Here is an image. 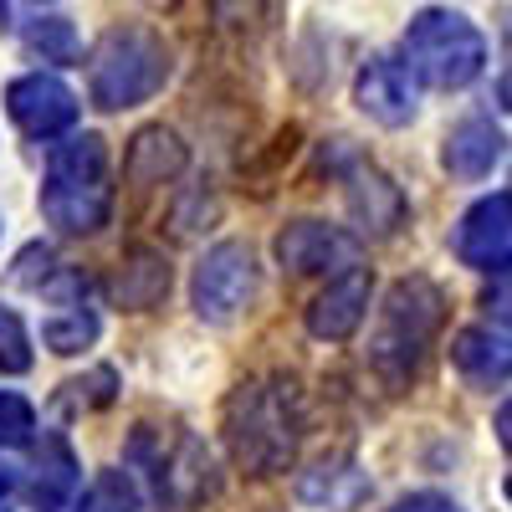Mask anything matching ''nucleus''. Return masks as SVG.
<instances>
[{
    "mask_svg": "<svg viewBox=\"0 0 512 512\" xmlns=\"http://www.w3.org/2000/svg\"><path fill=\"white\" fill-rule=\"evenodd\" d=\"M303 390L297 379L287 374H262V379H246L226 395L221 410V436L226 451L241 472L256 477H272L297 456V441H303Z\"/></svg>",
    "mask_w": 512,
    "mask_h": 512,
    "instance_id": "f257e3e1",
    "label": "nucleus"
},
{
    "mask_svg": "<svg viewBox=\"0 0 512 512\" xmlns=\"http://www.w3.org/2000/svg\"><path fill=\"white\" fill-rule=\"evenodd\" d=\"M441 323H446V292L431 277H400L384 292L379 323L369 333V369L390 390H405L431 354Z\"/></svg>",
    "mask_w": 512,
    "mask_h": 512,
    "instance_id": "f03ea898",
    "label": "nucleus"
},
{
    "mask_svg": "<svg viewBox=\"0 0 512 512\" xmlns=\"http://www.w3.org/2000/svg\"><path fill=\"white\" fill-rule=\"evenodd\" d=\"M41 216L62 236H93L113 216V175L108 144L98 134H77L52 149L47 180H41Z\"/></svg>",
    "mask_w": 512,
    "mask_h": 512,
    "instance_id": "7ed1b4c3",
    "label": "nucleus"
},
{
    "mask_svg": "<svg viewBox=\"0 0 512 512\" xmlns=\"http://www.w3.org/2000/svg\"><path fill=\"white\" fill-rule=\"evenodd\" d=\"M169 82V47L149 26H113L93 47L88 62V93L103 113L139 108Z\"/></svg>",
    "mask_w": 512,
    "mask_h": 512,
    "instance_id": "20e7f679",
    "label": "nucleus"
},
{
    "mask_svg": "<svg viewBox=\"0 0 512 512\" xmlns=\"http://www.w3.org/2000/svg\"><path fill=\"white\" fill-rule=\"evenodd\" d=\"M487 67V36L466 21L461 11H420L405 26V72H415L425 88H466Z\"/></svg>",
    "mask_w": 512,
    "mask_h": 512,
    "instance_id": "39448f33",
    "label": "nucleus"
},
{
    "mask_svg": "<svg viewBox=\"0 0 512 512\" xmlns=\"http://www.w3.org/2000/svg\"><path fill=\"white\" fill-rule=\"evenodd\" d=\"M256 287H262V272H256L251 246L246 241H216L195 267L190 303L205 323H236L251 308Z\"/></svg>",
    "mask_w": 512,
    "mask_h": 512,
    "instance_id": "423d86ee",
    "label": "nucleus"
},
{
    "mask_svg": "<svg viewBox=\"0 0 512 512\" xmlns=\"http://www.w3.org/2000/svg\"><path fill=\"white\" fill-rule=\"evenodd\" d=\"M6 113L26 139H57L77 123V93L52 72H26L6 88Z\"/></svg>",
    "mask_w": 512,
    "mask_h": 512,
    "instance_id": "0eeeda50",
    "label": "nucleus"
},
{
    "mask_svg": "<svg viewBox=\"0 0 512 512\" xmlns=\"http://www.w3.org/2000/svg\"><path fill=\"white\" fill-rule=\"evenodd\" d=\"M277 262L297 277L308 272H354L359 267V236L328 221H292L277 231Z\"/></svg>",
    "mask_w": 512,
    "mask_h": 512,
    "instance_id": "6e6552de",
    "label": "nucleus"
},
{
    "mask_svg": "<svg viewBox=\"0 0 512 512\" xmlns=\"http://www.w3.org/2000/svg\"><path fill=\"white\" fill-rule=\"evenodd\" d=\"M456 256L477 272H507L512 256V195L497 190L487 200H477L456 226Z\"/></svg>",
    "mask_w": 512,
    "mask_h": 512,
    "instance_id": "1a4fd4ad",
    "label": "nucleus"
},
{
    "mask_svg": "<svg viewBox=\"0 0 512 512\" xmlns=\"http://www.w3.org/2000/svg\"><path fill=\"white\" fill-rule=\"evenodd\" d=\"M354 103L384 123V128H405L415 118V88H410V72L395 57H369L354 77Z\"/></svg>",
    "mask_w": 512,
    "mask_h": 512,
    "instance_id": "9d476101",
    "label": "nucleus"
},
{
    "mask_svg": "<svg viewBox=\"0 0 512 512\" xmlns=\"http://www.w3.org/2000/svg\"><path fill=\"white\" fill-rule=\"evenodd\" d=\"M134 456L149 461L154 492L169 497V502H195V497H205L210 487H216V477H210V451L195 436H185V431L175 436V451H159V456L134 451Z\"/></svg>",
    "mask_w": 512,
    "mask_h": 512,
    "instance_id": "9b49d317",
    "label": "nucleus"
},
{
    "mask_svg": "<svg viewBox=\"0 0 512 512\" xmlns=\"http://www.w3.org/2000/svg\"><path fill=\"white\" fill-rule=\"evenodd\" d=\"M369 313V272H344L338 282H328V292L313 297V308H308V333L323 338V344H344V338L359 333Z\"/></svg>",
    "mask_w": 512,
    "mask_h": 512,
    "instance_id": "f8f14e48",
    "label": "nucleus"
},
{
    "mask_svg": "<svg viewBox=\"0 0 512 512\" xmlns=\"http://www.w3.org/2000/svg\"><path fill=\"white\" fill-rule=\"evenodd\" d=\"M502 154H507L502 128L487 123V118H466V123H456L446 134L441 164H446V175H456V180H487L492 169L502 164Z\"/></svg>",
    "mask_w": 512,
    "mask_h": 512,
    "instance_id": "ddd939ff",
    "label": "nucleus"
},
{
    "mask_svg": "<svg viewBox=\"0 0 512 512\" xmlns=\"http://www.w3.org/2000/svg\"><path fill=\"white\" fill-rule=\"evenodd\" d=\"M169 262H164V251H154V246H134L118 262V272H113V303L123 308V313H149V308H159L164 303V292H169Z\"/></svg>",
    "mask_w": 512,
    "mask_h": 512,
    "instance_id": "4468645a",
    "label": "nucleus"
},
{
    "mask_svg": "<svg viewBox=\"0 0 512 512\" xmlns=\"http://www.w3.org/2000/svg\"><path fill=\"white\" fill-rule=\"evenodd\" d=\"M185 169V144L169 134L164 123H154V128H139L134 134V144H128V154H123V175H128V185H139V190H149V185H169Z\"/></svg>",
    "mask_w": 512,
    "mask_h": 512,
    "instance_id": "2eb2a0df",
    "label": "nucleus"
},
{
    "mask_svg": "<svg viewBox=\"0 0 512 512\" xmlns=\"http://www.w3.org/2000/svg\"><path fill=\"white\" fill-rule=\"evenodd\" d=\"M344 180H349V205H354L359 226H369V231H395V226H400V216H405V200H400V190H395L390 180H384L374 164L349 159Z\"/></svg>",
    "mask_w": 512,
    "mask_h": 512,
    "instance_id": "dca6fc26",
    "label": "nucleus"
},
{
    "mask_svg": "<svg viewBox=\"0 0 512 512\" xmlns=\"http://www.w3.org/2000/svg\"><path fill=\"white\" fill-rule=\"evenodd\" d=\"M451 364L492 390V384H507V369H512V349H507V333L502 328H461L456 344H451Z\"/></svg>",
    "mask_w": 512,
    "mask_h": 512,
    "instance_id": "f3484780",
    "label": "nucleus"
},
{
    "mask_svg": "<svg viewBox=\"0 0 512 512\" xmlns=\"http://www.w3.org/2000/svg\"><path fill=\"white\" fill-rule=\"evenodd\" d=\"M98 313L82 308V303H67L62 313H52L47 323H41V344H47L52 354H82L98 338Z\"/></svg>",
    "mask_w": 512,
    "mask_h": 512,
    "instance_id": "a211bd4d",
    "label": "nucleus"
},
{
    "mask_svg": "<svg viewBox=\"0 0 512 512\" xmlns=\"http://www.w3.org/2000/svg\"><path fill=\"white\" fill-rule=\"evenodd\" d=\"M77 487V466H72V451L62 446V441H52L47 446V461L36 466V482H31V502L41 507V512H57L62 502H67V492Z\"/></svg>",
    "mask_w": 512,
    "mask_h": 512,
    "instance_id": "6ab92c4d",
    "label": "nucleus"
},
{
    "mask_svg": "<svg viewBox=\"0 0 512 512\" xmlns=\"http://www.w3.org/2000/svg\"><path fill=\"white\" fill-rule=\"evenodd\" d=\"M72 512H139V487L128 472H98L88 492L72 502Z\"/></svg>",
    "mask_w": 512,
    "mask_h": 512,
    "instance_id": "aec40b11",
    "label": "nucleus"
},
{
    "mask_svg": "<svg viewBox=\"0 0 512 512\" xmlns=\"http://www.w3.org/2000/svg\"><path fill=\"white\" fill-rule=\"evenodd\" d=\"M26 47L41 52V62H77V36L62 16H47L26 31Z\"/></svg>",
    "mask_w": 512,
    "mask_h": 512,
    "instance_id": "412c9836",
    "label": "nucleus"
},
{
    "mask_svg": "<svg viewBox=\"0 0 512 512\" xmlns=\"http://www.w3.org/2000/svg\"><path fill=\"white\" fill-rule=\"evenodd\" d=\"M26 369H31V333L11 308H0V374H26Z\"/></svg>",
    "mask_w": 512,
    "mask_h": 512,
    "instance_id": "4be33fe9",
    "label": "nucleus"
},
{
    "mask_svg": "<svg viewBox=\"0 0 512 512\" xmlns=\"http://www.w3.org/2000/svg\"><path fill=\"white\" fill-rule=\"evenodd\" d=\"M113 390H118V374H113V369H93L88 379L62 384V405H72V410H98V405H113Z\"/></svg>",
    "mask_w": 512,
    "mask_h": 512,
    "instance_id": "5701e85b",
    "label": "nucleus"
},
{
    "mask_svg": "<svg viewBox=\"0 0 512 512\" xmlns=\"http://www.w3.org/2000/svg\"><path fill=\"white\" fill-rule=\"evenodd\" d=\"M31 436H36V410L16 390H0V446H26Z\"/></svg>",
    "mask_w": 512,
    "mask_h": 512,
    "instance_id": "b1692460",
    "label": "nucleus"
},
{
    "mask_svg": "<svg viewBox=\"0 0 512 512\" xmlns=\"http://www.w3.org/2000/svg\"><path fill=\"white\" fill-rule=\"evenodd\" d=\"M47 272H52V251H47V246H26V251L16 256L11 282H16V287H41V282H47Z\"/></svg>",
    "mask_w": 512,
    "mask_h": 512,
    "instance_id": "393cba45",
    "label": "nucleus"
},
{
    "mask_svg": "<svg viewBox=\"0 0 512 512\" xmlns=\"http://www.w3.org/2000/svg\"><path fill=\"white\" fill-rule=\"evenodd\" d=\"M390 512H461L451 497H441V492H415V497H405V502H395Z\"/></svg>",
    "mask_w": 512,
    "mask_h": 512,
    "instance_id": "a878e982",
    "label": "nucleus"
},
{
    "mask_svg": "<svg viewBox=\"0 0 512 512\" xmlns=\"http://www.w3.org/2000/svg\"><path fill=\"white\" fill-rule=\"evenodd\" d=\"M21 487V472H16V466H0V507H6L11 502V492Z\"/></svg>",
    "mask_w": 512,
    "mask_h": 512,
    "instance_id": "bb28decb",
    "label": "nucleus"
},
{
    "mask_svg": "<svg viewBox=\"0 0 512 512\" xmlns=\"http://www.w3.org/2000/svg\"><path fill=\"white\" fill-rule=\"evenodd\" d=\"M144 6H149V11H175L180 0H144Z\"/></svg>",
    "mask_w": 512,
    "mask_h": 512,
    "instance_id": "cd10ccee",
    "label": "nucleus"
}]
</instances>
